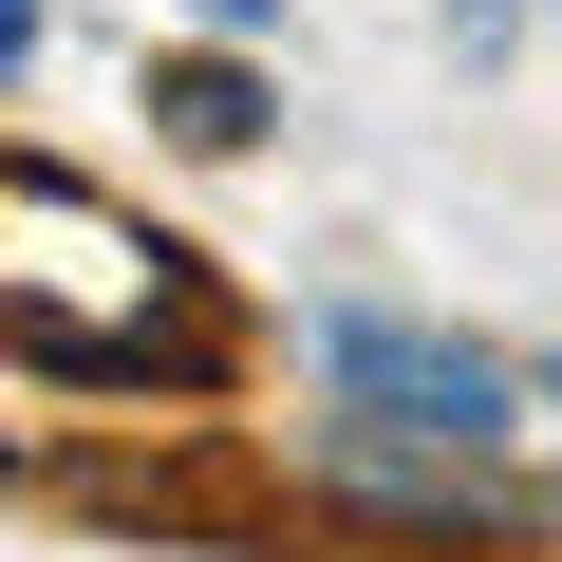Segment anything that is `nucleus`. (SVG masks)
<instances>
[{
  "instance_id": "nucleus-1",
  "label": "nucleus",
  "mask_w": 562,
  "mask_h": 562,
  "mask_svg": "<svg viewBox=\"0 0 562 562\" xmlns=\"http://www.w3.org/2000/svg\"><path fill=\"white\" fill-rule=\"evenodd\" d=\"M338 394L394 413V431H450V450L506 431V375H487L469 338H431V319H338Z\"/></svg>"
},
{
  "instance_id": "nucleus-2",
  "label": "nucleus",
  "mask_w": 562,
  "mask_h": 562,
  "mask_svg": "<svg viewBox=\"0 0 562 562\" xmlns=\"http://www.w3.org/2000/svg\"><path fill=\"white\" fill-rule=\"evenodd\" d=\"M150 113H169V132H188V150H244V132H262V94H244V76H169V94H150Z\"/></svg>"
},
{
  "instance_id": "nucleus-3",
  "label": "nucleus",
  "mask_w": 562,
  "mask_h": 562,
  "mask_svg": "<svg viewBox=\"0 0 562 562\" xmlns=\"http://www.w3.org/2000/svg\"><path fill=\"white\" fill-rule=\"evenodd\" d=\"M188 20H225V38H262V20H281V0H188Z\"/></svg>"
}]
</instances>
